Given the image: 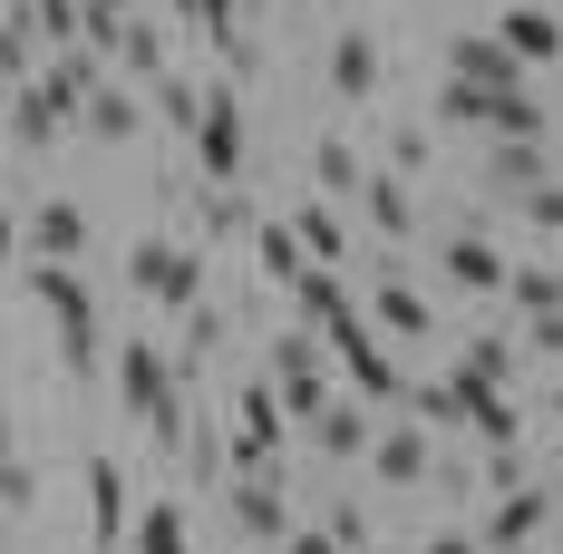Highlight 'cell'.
Segmentation results:
<instances>
[{"label":"cell","instance_id":"1","mask_svg":"<svg viewBox=\"0 0 563 554\" xmlns=\"http://www.w3.org/2000/svg\"><path fill=\"white\" fill-rule=\"evenodd\" d=\"M117 389H126L117 409L146 419V438H166V447L185 438V380H175V360L156 340H126V350H117Z\"/></svg>","mask_w":563,"mask_h":554},{"label":"cell","instance_id":"2","mask_svg":"<svg viewBox=\"0 0 563 554\" xmlns=\"http://www.w3.org/2000/svg\"><path fill=\"white\" fill-rule=\"evenodd\" d=\"M30 292H40V312L58 322V360L88 380V370H98V302H88L78 263H40V273H30Z\"/></svg>","mask_w":563,"mask_h":554},{"label":"cell","instance_id":"3","mask_svg":"<svg viewBox=\"0 0 563 554\" xmlns=\"http://www.w3.org/2000/svg\"><path fill=\"white\" fill-rule=\"evenodd\" d=\"M321 360H331V340L301 332V322L273 340V399H282V419H291V428H311V419L331 409V370H321Z\"/></svg>","mask_w":563,"mask_h":554},{"label":"cell","instance_id":"4","mask_svg":"<svg viewBox=\"0 0 563 554\" xmlns=\"http://www.w3.org/2000/svg\"><path fill=\"white\" fill-rule=\"evenodd\" d=\"M195 156H205V185H233V175H243V88H233V78H205Z\"/></svg>","mask_w":563,"mask_h":554},{"label":"cell","instance_id":"5","mask_svg":"<svg viewBox=\"0 0 563 554\" xmlns=\"http://www.w3.org/2000/svg\"><path fill=\"white\" fill-rule=\"evenodd\" d=\"M126 282H136L146 302H166V312H195V302H205V253H195V243H136V253H126Z\"/></svg>","mask_w":563,"mask_h":554},{"label":"cell","instance_id":"6","mask_svg":"<svg viewBox=\"0 0 563 554\" xmlns=\"http://www.w3.org/2000/svg\"><path fill=\"white\" fill-rule=\"evenodd\" d=\"M282 292H291V322H301V332H321V340L360 322V302H350V292H340V273H321V263H301Z\"/></svg>","mask_w":563,"mask_h":554},{"label":"cell","instance_id":"7","mask_svg":"<svg viewBox=\"0 0 563 554\" xmlns=\"http://www.w3.org/2000/svg\"><path fill=\"white\" fill-rule=\"evenodd\" d=\"M544 525H554V497L544 487H506L496 515H486V535H476V554H515V545H534Z\"/></svg>","mask_w":563,"mask_h":554},{"label":"cell","instance_id":"8","mask_svg":"<svg viewBox=\"0 0 563 554\" xmlns=\"http://www.w3.org/2000/svg\"><path fill=\"white\" fill-rule=\"evenodd\" d=\"M98 78H108V58H98V50H49V68H40L30 88H40V98H49V108L78 127V108L98 98Z\"/></svg>","mask_w":563,"mask_h":554},{"label":"cell","instance_id":"9","mask_svg":"<svg viewBox=\"0 0 563 554\" xmlns=\"http://www.w3.org/2000/svg\"><path fill=\"white\" fill-rule=\"evenodd\" d=\"M233 525H243V535H253V545H282V535H291V497H282V477L273 467H263V477H233Z\"/></svg>","mask_w":563,"mask_h":554},{"label":"cell","instance_id":"10","mask_svg":"<svg viewBox=\"0 0 563 554\" xmlns=\"http://www.w3.org/2000/svg\"><path fill=\"white\" fill-rule=\"evenodd\" d=\"M369 467H379L389 487H428V477H438V447H428L418 419H408V428H369Z\"/></svg>","mask_w":563,"mask_h":554},{"label":"cell","instance_id":"11","mask_svg":"<svg viewBox=\"0 0 563 554\" xmlns=\"http://www.w3.org/2000/svg\"><path fill=\"white\" fill-rule=\"evenodd\" d=\"M496 50H506L515 68H554V58H563V20H554V10H525V0H515L506 20H496Z\"/></svg>","mask_w":563,"mask_h":554},{"label":"cell","instance_id":"12","mask_svg":"<svg viewBox=\"0 0 563 554\" xmlns=\"http://www.w3.org/2000/svg\"><path fill=\"white\" fill-rule=\"evenodd\" d=\"M448 78H466V88H525V68L496 50V30H456L448 40Z\"/></svg>","mask_w":563,"mask_h":554},{"label":"cell","instance_id":"13","mask_svg":"<svg viewBox=\"0 0 563 554\" xmlns=\"http://www.w3.org/2000/svg\"><path fill=\"white\" fill-rule=\"evenodd\" d=\"M331 350H340V370H350V389H360V399H398V389H408V380H398V360L360 332V322H350V332H331Z\"/></svg>","mask_w":563,"mask_h":554},{"label":"cell","instance_id":"14","mask_svg":"<svg viewBox=\"0 0 563 554\" xmlns=\"http://www.w3.org/2000/svg\"><path fill=\"white\" fill-rule=\"evenodd\" d=\"M78 477H88V535L98 545H126V467L117 457H88Z\"/></svg>","mask_w":563,"mask_h":554},{"label":"cell","instance_id":"15","mask_svg":"<svg viewBox=\"0 0 563 554\" xmlns=\"http://www.w3.org/2000/svg\"><path fill=\"white\" fill-rule=\"evenodd\" d=\"M331 98H350V108L379 98V40L369 30H340L331 40Z\"/></svg>","mask_w":563,"mask_h":554},{"label":"cell","instance_id":"16","mask_svg":"<svg viewBox=\"0 0 563 554\" xmlns=\"http://www.w3.org/2000/svg\"><path fill=\"white\" fill-rule=\"evenodd\" d=\"M30 243H40V263H78V253H88V215H78L68 195H49V205L30 215Z\"/></svg>","mask_w":563,"mask_h":554},{"label":"cell","instance_id":"17","mask_svg":"<svg viewBox=\"0 0 563 554\" xmlns=\"http://www.w3.org/2000/svg\"><path fill=\"white\" fill-rule=\"evenodd\" d=\"M438 253H448L456 292H506V253H496L486 233H456V243H438Z\"/></svg>","mask_w":563,"mask_h":554},{"label":"cell","instance_id":"18","mask_svg":"<svg viewBox=\"0 0 563 554\" xmlns=\"http://www.w3.org/2000/svg\"><path fill=\"white\" fill-rule=\"evenodd\" d=\"M311 447H321V457H340V467H350V457H369V409L331 399V409L311 419Z\"/></svg>","mask_w":563,"mask_h":554},{"label":"cell","instance_id":"19","mask_svg":"<svg viewBox=\"0 0 563 554\" xmlns=\"http://www.w3.org/2000/svg\"><path fill=\"white\" fill-rule=\"evenodd\" d=\"M360 205H369V224H379L389 243H408V233H418V205H408V185H398L389 166H369V185H360Z\"/></svg>","mask_w":563,"mask_h":554},{"label":"cell","instance_id":"20","mask_svg":"<svg viewBox=\"0 0 563 554\" xmlns=\"http://www.w3.org/2000/svg\"><path fill=\"white\" fill-rule=\"evenodd\" d=\"M506 302L525 322H544V312H563V273L554 263H506Z\"/></svg>","mask_w":563,"mask_h":554},{"label":"cell","instance_id":"21","mask_svg":"<svg viewBox=\"0 0 563 554\" xmlns=\"http://www.w3.org/2000/svg\"><path fill=\"white\" fill-rule=\"evenodd\" d=\"M369 312H379V322H389L398 340H428V332H438L428 292H408V282H379V292H369Z\"/></svg>","mask_w":563,"mask_h":554},{"label":"cell","instance_id":"22","mask_svg":"<svg viewBox=\"0 0 563 554\" xmlns=\"http://www.w3.org/2000/svg\"><path fill=\"white\" fill-rule=\"evenodd\" d=\"M10 137H20V146L40 156V146H58V137H68V117H58L49 98H40V88H10Z\"/></svg>","mask_w":563,"mask_h":554},{"label":"cell","instance_id":"23","mask_svg":"<svg viewBox=\"0 0 563 554\" xmlns=\"http://www.w3.org/2000/svg\"><path fill=\"white\" fill-rule=\"evenodd\" d=\"M20 20H30V40H40V50H78L88 0H20Z\"/></svg>","mask_w":563,"mask_h":554},{"label":"cell","instance_id":"24","mask_svg":"<svg viewBox=\"0 0 563 554\" xmlns=\"http://www.w3.org/2000/svg\"><path fill=\"white\" fill-rule=\"evenodd\" d=\"M175 10H185V20H195V30H205L233 68H243V0H175Z\"/></svg>","mask_w":563,"mask_h":554},{"label":"cell","instance_id":"25","mask_svg":"<svg viewBox=\"0 0 563 554\" xmlns=\"http://www.w3.org/2000/svg\"><path fill=\"white\" fill-rule=\"evenodd\" d=\"M291 243H301V263H321V273L350 253V243H340V215H331V205H301V215H291Z\"/></svg>","mask_w":563,"mask_h":554},{"label":"cell","instance_id":"26","mask_svg":"<svg viewBox=\"0 0 563 554\" xmlns=\"http://www.w3.org/2000/svg\"><path fill=\"white\" fill-rule=\"evenodd\" d=\"M78 127H88V137H108V146H126V137H136V98H126V88H108V78H98V98H88V108H78Z\"/></svg>","mask_w":563,"mask_h":554},{"label":"cell","instance_id":"27","mask_svg":"<svg viewBox=\"0 0 563 554\" xmlns=\"http://www.w3.org/2000/svg\"><path fill=\"white\" fill-rule=\"evenodd\" d=\"M117 58H126V78H166V30L126 10V30H117Z\"/></svg>","mask_w":563,"mask_h":554},{"label":"cell","instance_id":"28","mask_svg":"<svg viewBox=\"0 0 563 554\" xmlns=\"http://www.w3.org/2000/svg\"><path fill=\"white\" fill-rule=\"evenodd\" d=\"M136 554H195L185 506H136Z\"/></svg>","mask_w":563,"mask_h":554},{"label":"cell","instance_id":"29","mask_svg":"<svg viewBox=\"0 0 563 554\" xmlns=\"http://www.w3.org/2000/svg\"><path fill=\"white\" fill-rule=\"evenodd\" d=\"M0 78H10V88H30V78H40V40H30V20H20V10H0Z\"/></svg>","mask_w":563,"mask_h":554},{"label":"cell","instance_id":"30","mask_svg":"<svg viewBox=\"0 0 563 554\" xmlns=\"http://www.w3.org/2000/svg\"><path fill=\"white\" fill-rule=\"evenodd\" d=\"M253 205H243V195H233V185H205V233H214V243H243V233H253Z\"/></svg>","mask_w":563,"mask_h":554},{"label":"cell","instance_id":"31","mask_svg":"<svg viewBox=\"0 0 563 554\" xmlns=\"http://www.w3.org/2000/svg\"><path fill=\"white\" fill-rule=\"evenodd\" d=\"M243 243H253V263H263L273 282H291V273H301V243H291V224H253Z\"/></svg>","mask_w":563,"mask_h":554},{"label":"cell","instance_id":"32","mask_svg":"<svg viewBox=\"0 0 563 554\" xmlns=\"http://www.w3.org/2000/svg\"><path fill=\"white\" fill-rule=\"evenodd\" d=\"M311 166H321V185H331V195H360V185H369L360 146H340V137H321V146H311Z\"/></svg>","mask_w":563,"mask_h":554},{"label":"cell","instance_id":"33","mask_svg":"<svg viewBox=\"0 0 563 554\" xmlns=\"http://www.w3.org/2000/svg\"><path fill=\"white\" fill-rule=\"evenodd\" d=\"M544 146H496V195H525V185H544Z\"/></svg>","mask_w":563,"mask_h":554},{"label":"cell","instance_id":"34","mask_svg":"<svg viewBox=\"0 0 563 554\" xmlns=\"http://www.w3.org/2000/svg\"><path fill=\"white\" fill-rule=\"evenodd\" d=\"M466 380H486V389H506L515 380V340H466V360H456Z\"/></svg>","mask_w":563,"mask_h":554},{"label":"cell","instance_id":"35","mask_svg":"<svg viewBox=\"0 0 563 554\" xmlns=\"http://www.w3.org/2000/svg\"><path fill=\"white\" fill-rule=\"evenodd\" d=\"M146 88H156V117H175V127H195V108H205V78H146Z\"/></svg>","mask_w":563,"mask_h":554},{"label":"cell","instance_id":"36","mask_svg":"<svg viewBox=\"0 0 563 554\" xmlns=\"http://www.w3.org/2000/svg\"><path fill=\"white\" fill-rule=\"evenodd\" d=\"M486 98H496V88H466V78H448V88H438V117H448V127H486Z\"/></svg>","mask_w":563,"mask_h":554},{"label":"cell","instance_id":"37","mask_svg":"<svg viewBox=\"0 0 563 554\" xmlns=\"http://www.w3.org/2000/svg\"><path fill=\"white\" fill-rule=\"evenodd\" d=\"M321 535H331L340 554H360V545H369V506H360V497H340V506H331V525H321Z\"/></svg>","mask_w":563,"mask_h":554},{"label":"cell","instance_id":"38","mask_svg":"<svg viewBox=\"0 0 563 554\" xmlns=\"http://www.w3.org/2000/svg\"><path fill=\"white\" fill-rule=\"evenodd\" d=\"M515 205H525V224H544V233H563V185H554V175H544V185H525Z\"/></svg>","mask_w":563,"mask_h":554},{"label":"cell","instance_id":"39","mask_svg":"<svg viewBox=\"0 0 563 554\" xmlns=\"http://www.w3.org/2000/svg\"><path fill=\"white\" fill-rule=\"evenodd\" d=\"M40 497V477H30V457H0V506H30Z\"/></svg>","mask_w":563,"mask_h":554},{"label":"cell","instance_id":"40","mask_svg":"<svg viewBox=\"0 0 563 554\" xmlns=\"http://www.w3.org/2000/svg\"><path fill=\"white\" fill-rule=\"evenodd\" d=\"M408 166H428V137H418V127H398V137H389V175H408Z\"/></svg>","mask_w":563,"mask_h":554},{"label":"cell","instance_id":"41","mask_svg":"<svg viewBox=\"0 0 563 554\" xmlns=\"http://www.w3.org/2000/svg\"><path fill=\"white\" fill-rule=\"evenodd\" d=\"M282 554H340V545H331V535H321V525H311V535L291 525V535H282Z\"/></svg>","mask_w":563,"mask_h":554},{"label":"cell","instance_id":"42","mask_svg":"<svg viewBox=\"0 0 563 554\" xmlns=\"http://www.w3.org/2000/svg\"><path fill=\"white\" fill-rule=\"evenodd\" d=\"M10 253H20V224H10V215H0V263H10Z\"/></svg>","mask_w":563,"mask_h":554},{"label":"cell","instance_id":"43","mask_svg":"<svg viewBox=\"0 0 563 554\" xmlns=\"http://www.w3.org/2000/svg\"><path fill=\"white\" fill-rule=\"evenodd\" d=\"M0 457H20V447H10V409H0Z\"/></svg>","mask_w":563,"mask_h":554},{"label":"cell","instance_id":"44","mask_svg":"<svg viewBox=\"0 0 563 554\" xmlns=\"http://www.w3.org/2000/svg\"><path fill=\"white\" fill-rule=\"evenodd\" d=\"M98 10H126V0H98Z\"/></svg>","mask_w":563,"mask_h":554},{"label":"cell","instance_id":"45","mask_svg":"<svg viewBox=\"0 0 563 554\" xmlns=\"http://www.w3.org/2000/svg\"><path fill=\"white\" fill-rule=\"evenodd\" d=\"M554 409H563V389H554Z\"/></svg>","mask_w":563,"mask_h":554}]
</instances>
